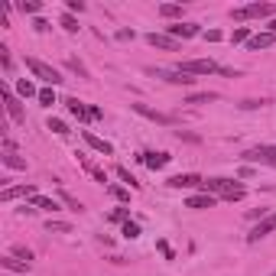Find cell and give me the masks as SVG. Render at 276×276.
I'll list each match as a JSON object with an SVG mask.
<instances>
[{"mask_svg": "<svg viewBox=\"0 0 276 276\" xmlns=\"http://www.w3.org/2000/svg\"><path fill=\"white\" fill-rule=\"evenodd\" d=\"M205 192H218L221 198H227V202H241L244 198V185H234L231 179H208L202 182Z\"/></svg>", "mask_w": 276, "mask_h": 276, "instance_id": "obj_1", "label": "cell"}, {"mask_svg": "<svg viewBox=\"0 0 276 276\" xmlns=\"http://www.w3.org/2000/svg\"><path fill=\"white\" fill-rule=\"evenodd\" d=\"M26 68H30V72L36 75V78H43L46 85H52V88L59 85V81H62L59 68H52V65H49V62H43V59H32V55H30V59H26Z\"/></svg>", "mask_w": 276, "mask_h": 276, "instance_id": "obj_2", "label": "cell"}, {"mask_svg": "<svg viewBox=\"0 0 276 276\" xmlns=\"http://www.w3.org/2000/svg\"><path fill=\"white\" fill-rule=\"evenodd\" d=\"M176 72L182 75H214V72H224L221 65H214L211 59H189V62H179Z\"/></svg>", "mask_w": 276, "mask_h": 276, "instance_id": "obj_3", "label": "cell"}, {"mask_svg": "<svg viewBox=\"0 0 276 276\" xmlns=\"http://www.w3.org/2000/svg\"><path fill=\"white\" fill-rule=\"evenodd\" d=\"M276 13V7L273 3H250V7H237V10H231V20H250V16H257V20H260V16H273Z\"/></svg>", "mask_w": 276, "mask_h": 276, "instance_id": "obj_4", "label": "cell"}, {"mask_svg": "<svg viewBox=\"0 0 276 276\" xmlns=\"http://www.w3.org/2000/svg\"><path fill=\"white\" fill-rule=\"evenodd\" d=\"M241 160L244 162H263V166H273L276 169V146H254V149H247Z\"/></svg>", "mask_w": 276, "mask_h": 276, "instance_id": "obj_5", "label": "cell"}, {"mask_svg": "<svg viewBox=\"0 0 276 276\" xmlns=\"http://www.w3.org/2000/svg\"><path fill=\"white\" fill-rule=\"evenodd\" d=\"M3 104H7V114H10V120H13V124H26V114H23L20 97L13 95L10 88H3Z\"/></svg>", "mask_w": 276, "mask_h": 276, "instance_id": "obj_6", "label": "cell"}, {"mask_svg": "<svg viewBox=\"0 0 276 276\" xmlns=\"http://www.w3.org/2000/svg\"><path fill=\"white\" fill-rule=\"evenodd\" d=\"M270 231H276V214H266L263 221H260L254 231L247 234V244H257V241H260V237H266Z\"/></svg>", "mask_w": 276, "mask_h": 276, "instance_id": "obj_7", "label": "cell"}, {"mask_svg": "<svg viewBox=\"0 0 276 276\" xmlns=\"http://www.w3.org/2000/svg\"><path fill=\"white\" fill-rule=\"evenodd\" d=\"M26 195H39L36 192V185H13V189H3L0 192V202H13V198H26Z\"/></svg>", "mask_w": 276, "mask_h": 276, "instance_id": "obj_8", "label": "cell"}, {"mask_svg": "<svg viewBox=\"0 0 276 276\" xmlns=\"http://www.w3.org/2000/svg\"><path fill=\"white\" fill-rule=\"evenodd\" d=\"M149 75H156V78H166L169 85H192V81H195L192 75H182V72H166V68H149Z\"/></svg>", "mask_w": 276, "mask_h": 276, "instance_id": "obj_9", "label": "cell"}, {"mask_svg": "<svg viewBox=\"0 0 276 276\" xmlns=\"http://www.w3.org/2000/svg\"><path fill=\"white\" fill-rule=\"evenodd\" d=\"M185 208H195V211H202V208H214V195H211V192L189 195V198H185Z\"/></svg>", "mask_w": 276, "mask_h": 276, "instance_id": "obj_10", "label": "cell"}, {"mask_svg": "<svg viewBox=\"0 0 276 276\" xmlns=\"http://www.w3.org/2000/svg\"><path fill=\"white\" fill-rule=\"evenodd\" d=\"M202 182H205V179H198L195 172H182V176H172L169 185H172V189H198Z\"/></svg>", "mask_w": 276, "mask_h": 276, "instance_id": "obj_11", "label": "cell"}, {"mask_svg": "<svg viewBox=\"0 0 276 276\" xmlns=\"http://www.w3.org/2000/svg\"><path fill=\"white\" fill-rule=\"evenodd\" d=\"M273 43H276L273 32H257V36H250V39H247V49H250V52H260V49H270Z\"/></svg>", "mask_w": 276, "mask_h": 276, "instance_id": "obj_12", "label": "cell"}, {"mask_svg": "<svg viewBox=\"0 0 276 276\" xmlns=\"http://www.w3.org/2000/svg\"><path fill=\"white\" fill-rule=\"evenodd\" d=\"M81 137H85V143H88V146H91V149H97V153H104V156H111V153H114V146H111L107 140L95 137L91 130H81Z\"/></svg>", "mask_w": 276, "mask_h": 276, "instance_id": "obj_13", "label": "cell"}, {"mask_svg": "<svg viewBox=\"0 0 276 276\" xmlns=\"http://www.w3.org/2000/svg\"><path fill=\"white\" fill-rule=\"evenodd\" d=\"M146 43H149V46H156V49H166V52H176V49H179V43H176L172 36H160V32H149Z\"/></svg>", "mask_w": 276, "mask_h": 276, "instance_id": "obj_14", "label": "cell"}, {"mask_svg": "<svg viewBox=\"0 0 276 276\" xmlns=\"http://www.w3.org/2000/svg\"><path fill=\"white\" fill-rule=\"evenodd\" d=\"M169 36L172 39H192V36H198V26L195 23H176V26H169Z\"/></svg>", "mask_w": 276, "mask_h": 276, "instance_id": "obj_15", "label": "cell"}, {"mask_svg": "<svg viewBox=\"0 0 276 276\" xmlns=\"http://www.w3.org/2000/svg\"><path fill=\"white\" fill-rule=\"evenodd\" d=\"M133 111H137L140 117H146V120H156V124H172L169 114H160V111H153V107H146V104H133Z\"/></svg>", "mask_w": 276, "mask_h": 276, "instance_id": "obj_16", "label": "cell"}, {"mask_svg": "<svg viewBox=\"0 0 276 276\" xmlns=\"http://www.w3.org/2000/svg\"><path fill=\"white\" fill-rule=\"evenodd\" d=\"M140 160L146 162L149 169H162V166H166L172 156H169V153H140Z\"/></svg>", "mask_w": 276, "mask_h": 276, "instance_id": "obj_17", "label": "cell"}, {"mask_svg": "<svg viewBox=\"0 0 276 276\" xmlns=\"http://www.w3.org/2000/svg\"><path fill=\"white\" fill-rule=\"evenodd\" d=\"M0 266H3V270H13V273H26V270H30V263H26V260H16V257H3Z\"/></svg>", "mask_w": 276, "mask_h": 276, "instance_id": "obj_18", "label": "cell"}, {"mask_svg": "<svg viewBox=\"0 0 276 276\" xmlns=\"http://www.w3.org/2000/svg\"><path fill=\"white\" fill-rule=\"evenodd\" d=\"M65 107H68V114H75L78 120H85V117H88V107L81 104L78 97H65Z\"/></svg>", "mask_w": 276, "mask_h": 276, "instance_id": "obj_19", "label": "cell"}, {"mask_svg": "<svg viewBox=\"0 0 276 276\" xmlns=\"http://www.w3.org/2000/svg\"><path fill=\"white\" fill-rule=\"evenodd\" d=\"M211 101H218V91H198L185 97V104H211Z\"/></svg>", "mask_w": 276, "mask_h": 276, "instance_id": "obj_20", "label": "cell"}, {"mask_svg": "<svg viewBox=\"0 0 276 276\" xmlns=\"http://www.w3.org/2000/svg\"><path fill=\"white\" fill-rule=\"evenodd\" d=\"M30 202L36 205V208H43V211H59V202H55V198H46V195H32Z\"/></svg>", "mask_w": 276, "mask_h": 276, "instance_id": "obj_21", "label": "cell"}, {"mask_svg": "<svg viewBox=\"0 0 276 276\" xmlns=\"http://www.w3.org/2000/svg\"><path fill=\"white\" fill-rule=\"evenodd\" d=\"M160 13L166 16V20H179L182 13H185V7H182V3H162V7H160Z\"/></svg>", "mask_w": 276, "mask_h": 276, "instance_id": "obj_22", "label": "cell"}, {"mask_svg": "<svg viewBox=\"0 0 276 276\" xmlns=\"http://www.w3.org/2000/svg\"><path fill=\"white\" fill-rule=\"evenodd\" d=\"M16 91H20V97H39V91H36V88H32V81L30 78H20V81H16Z\"/></svg>", "mask_w": 276, "mask_h": 276, "instance_id": "obj_23", "label": "cell"}, {"mask_svg": "<svg viewBox=\"0 0 276 276\" xmlns=\"http://www.w3.org/2000/svg\"><path fill=\"white\" fill-rule=\"evenodd\" d=\"M0 160L7 162V166H10V169H26V160H20V156H16V153H3V156H0Z\"/></svg>", "mask_w": 276, "mask_h": 276, "instance_id": "obj_24", "label": "cell"}, {"mask_svg": "<svg viewBox=\"0 0 276 276\" xmlns=\"http://www.w3.org/2000/svg\"><path fill=\"white\" fill-rule=\"evenodd\" d=\"M10 257H16V260H26V263H32V250L30 247H23V244H16L10 250Z\"/></svg>", "mask_w": 276, "mask_h": 276, "instance_id": "obj_25", "label": "cell"}, {"mask_svg": "<svg viewBox=\"0 0 276 276\" xmlns=\"http://www.w3.org/2000/svg\"><path fill=\"white\" fill-rule=\"evenodd\" d=\"M107 192L114 195L117 202H130V192H127V189H120V185H107Z\"/></svg>", "mask_w": 276, "mask_h": 276, "instance_id": "obj_26", "label": "cell"}, {"mask_svg": "<svg viewBox=\"0 0 276 276\" xmlns=\"http://www.w3.org/2000/svg\"><path fill=\"white\" fill-rule=\"evenodd\" d=\"M65 65H68V68H72L75 75H81V78H91V75H88V68H85V65H81V62H78V59H68V62H65Z\"/></svg>", "mask_w": 276, "mask_h": 276, "instance_id": "obj_27", "label": "cell"}, {"mask_svg": "<svg viewBox=\"0 0 276 276\" xmlns=\"http://www.w3.org/2000/svg\"><path fill=\"white\" fill-rule=\"evenodd\" d=\"M46 227H49V231H55V234H72V224H65V221H49Z\"/></svg>", "mask_w": 276, "mask_h": 276, "instance_id": "obj_28", "label": "cell"}, {"mask_svg": "<svg viewBox=\"0 0 276 276\" xmlns=\"http://www.w3.org/2000/svg\"><path fill=\"white\" fill-rule=\"evenodd\" d=\"M124 237H130V241L140 237V224L137 221H124Z\"/></svg>", "mask_w": 276, "mask_h": 276, "instance_id": "obj_29", "label": "cell"}, {"mask_svg": "<svg viewBox=\"0 0 276 276\" xmlns=\"http://www.w3.org/2000/svg\"><path fill=\"white\" fill-rule=\"evenodd\" d=\"M20 10L23 13H39V10H43V3H39V0H23Z\"/></svg>", "mask_w": 276, "mask_h": 276, "instance_id": "obj_30", "label": "cell"}, {"mask_svg": "<svg viewBox=\"0 0 276 276\" xmlns=\"http://www.w3.org/2000/svg\"><path fill=\"white\" fill-rule=\"evenodd\" d=\"M59 198H62V202L68 205V208H72V211H81V202H78V198H72V195H68V192H59Z\"/></svg>", "mask_w": 276, "mask_h": 276, "instance_id": "obj_31", "label": "cell"}, {"mask_svg": "<svg viewBox=\"0 0 276 276\" xmlns=\"http://www.w3.org/2000/svg\"><path fill=\"white\" fill-rule=\"evenodd\" d=\"M247 39H250V30H247V26H241V30L231 32V43H247Z\"/></svg>", "mask_w": 276, "mask_h": 276, "instance_id": "obj_32", "label": "cell"}, {"mask_svg": "<svg viewBox=\"0 0 276 276\" xmlns=\"http://www.w3.org/2000/svg\"><path fill=\"white\" fill-rule=\"evenodd\" d=\"M49 130H52V133H59V137H65V133H68V127H65L62 120H55V117H49Z\"/></svg>", "mask_w": 276, "mask_h": 276, "instance_id": "obj_33", "label": "cell"}, {"mask_svg": "<svg viewBox=\"0 0 276 276\" xmlns=\"http://www.w3.org/2000/svg\"><path fill=\"white\" fill-rule=\"evenodd\" d=\"M62 26H65L68 32H78V20H75L72 13H62Z\"/></svg>", "mask_w": 276, "mask_h": 276, "instance_id": "obj_34", "label": "cell"}, {"mask_svg": "<svg viewBox=\"0 0 276 276\" xmlns=\"http://www.w3.org/2000/svg\"><path fill=\"white\" fill-rule=\"evenodd\" d=\"M39 101H43L46 107H49V104H55V91H52V88H43V91H39Z\"/></svg>", "mask_w": 276, "mask_h": 276, "instance_id": "obj_35", "label": "cell"}, {"mask_svg": "<svg viewBox=\"0 0 276 276\" xmlns=\"http://www.w3.org/2000/svg\"><path fill=\"white\" fill-rule=\"evenodd\" d=\"M117 176H120V179L127 182L130 189H137V179H133V176H130V172H127V169H124V166H117Z\"/></svg>", "mask_w": 276, "mask_h": 276, "instance_id": "obj_36", "label": "cell"}, {"mask_svg": "<svg viewBox=\"0 0 276 276\" xmlns=\"http://www.w3.org/2000/svg\"><path fill=\"white\" fill-rule=\"evenodd\" d=\"M111 221H130V218H127V208H114V211H111Z\"/></svg>", "mask_w": 276, "mask_h": 276, "instance_id": "obj_37", "label": "cell"}, {"mask_svg": "<svg viewBox=\"0 0 276 276\" xmlns=\"http://www.w3.org/2000/svg\"><path fill=\"white\" fill-rule=\"evenodd\" d=\"M205 39H208V43H221L224 36H221V30H208L205 32Z\"/></svg>", "mask_w": 276, "mask_h": 276, "instance_id": "obj_38", "label": "cell"}, {"mask_svg": "<svg viewBox=\"0 0 276 276\" xmlns=\"http://www.w3.org/2000/svg\"><path fill=\"white\" fill-rule=\"evenodd\" d=\"M0 62H3V68H10V49L7 46H0Z\"/></svg>", "mask_w": 276, "mask_h": 276, "instance_id": "obj_39", "label": "cell"}, {"mask_svg": "<svg viewBox=\"0 0 276 276\" xmlns=\"http://www.w3.org/2000/svg\"><path fill=\"white\" fill-rule=\"evenodd\" d=\"M75 10L78 13L85 10V0H68V13H75Z\"/></svg>", "mask_w": 276, "mask_h": 276, "instance_id": "obj_40", "label": "cell"}, {"mask_svg": "<svg viewBox=\"0 0 276 276\" xmlns=\"http://www.w3.org/2000/svg\"><path fill=\"white\" fill-rule=\"evenodd\" d=\"M101 117H104L101 114V107H88V120H101Z\"/></svg>", "mask_w": 276, "mask_h": 276, "instance_id": "obj_41", "label": "cell"}, {"mask_svg": "<svg viewBox=\"0 0 276 276\" xmlns=\"http://www.w3.org/2000/svg\"><path fill=\"white\" fill-rule=\"evenodd\" d=\"M263 104H266V101H244L241 107H244V111H250V107H263Z\"/></svg>", "mask_w": 276, "mask_h": 276, "instance_id": "obj_42", "label": "cell"}, {"mask_svg": "<svg viewBox=\"0 0 276 276\" xmlns=\"http://www.w3.org/2000/svg\"><path fill=\"white\" fill-rule=\"evenodd\" d=\"M266 26H270V32H273V36H276V20H270V23H266Z\"/></svg>", "mask_w": 276, "mask_h": 276, "instance_id": "obj_43", "label": "cell"}, {"mask_svg": "<svg viewBox=\"0 0 276 276\" xmlns=\"http://www.w3.org/2000/svg\"><path fill=\"white\" fill-rule=\"evenodd\" d=\"M273 276H276V273H273Z\"/></svg>", "mask_w": 276, "mask_h": 276, "instance_id": "obj_44", "label": "cell"}]
</instances>
